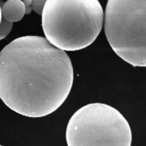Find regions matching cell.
Instances as JSON below:
<instances>
[{
    "mask_svg": "<svg viewBox=\"0 0 146 146\" xmlns=\"http://www.w3.org/2000/svg\"><path fill=\"white\" fill-rule=\"evenodd\" d=\"M73 80L67 53L42 36L19 37L0 51V98L20 115L51 114L66 100Z\"/></svg>",
    "mask_w": 146,
    "mask_h": 146,
    "instance_id": "1",
    "label": "cell"
},
{
    "mask_svg": "<svg viewBox=\"0 0 146 146\" xmlns=\"http://www.w3.org/2000/svg\"><path fill=\"white\" fill-rule=\"evenodd\" d=\"M103 20V10L97 0H48L42 14L46 39L64 51L91 44L102 30Z\"/></svg>",
    "mask_w": 146,
    "mask_h": 146,
    "instance_id": "2",
    "label": "cell"
},
{
    "mask_svg": "<svg viewBox=\"0 0 146 146\" xmlns=\"http://www.w3.org/2000/svg\"><path fill=\"white\" fill-rule=\"evenodd\" d=\"M104 31L117 56L134 67H146V1L109 0Z\"/></svg>",
    "mask_w": 146,
    "mask_h": 146,
    "instance_id": "3",
    "label": "cell"
},
{
    "mask_svg": "<svg viewBox=\"0 0 146 146\" xmlns=\"http://www.w3.org/2000/svg\"><path fill=\"white\" fill-rule=\"evenodd\" d=\"M68 146H131L127 120L110 105L94 103L77 110L68 123Z\"/></svg>",
    "mask_w": 146,
    "mask_h": 146,
    "instance_id": "4",
    "label": "cell"
},
{
    "mask_svg": "<svg viewBox=\"0 0 146 146\" xmlns=\"http://www.w3.org/2000/svg\"><path fill=\"white\" fill-rule=\"evenodd\" d=\"M1 8L2 18L13 23L21 21L26 14L25 4L20 0L7 1Z\"/></svg>",
    "mask_w": 146,
    "mask_h": 146,
    "instance_id": "5",
    "label": "cell"
},
{
    "mask_svg": "<svg viewBox=\"0 0 146 146\" xmlns=\"http://www.w3.org/2000/svg\"><path fill=\"white\" fill-rule=\"evenodd\" d=\"M13 23L6 21L2 18L0 23V40L6 38L11 31Z\"/></svg>",
    "mask_w": 146,
    "mask_h": 146,
    "instance_id": "6",
    "label": "cell"
},
{
    "mask_svg": "<svg viewBox=\"0 0 146 146\" xmlns=\"http://www.w3.org/2000/svg\"><path fill=\"white\" fill-rule=\"evenodd\" d=\"M46 1L44 0H34L33 1L31 7L32 10L34 11L37 14L41 15L45 5Z\"/></svg>",
    "mask_w": 146,
    "mask_h": 146,
    "instance_id": "7",
    "label": "cell"
},
{
    "mask_svg": "<svg viewBox=\"0 0 146 146\" xmlns=\"http://www.w3.org/2000/svg\"><path fill=\"white\" fill-rule=\"evenodd\" d=\"M25 7H26V14H29L31 12L32 10V7H31V5H32V2L33 1L31 0H26V1H23Z\"/></svg>",
    "mask_w": 146,
    "mask_h": 146,
    "instance_id": "8",
    "label": "cell"
},
{
    "mask_svg": "<svg viewBox=\"0 0 146 146\" xmlns=\"http://www.w3.org/2000/svg\"><path fill=\"white\" fill-rule=\"evenodd\" d=\"M1 19H2V13H1V8L0 6V23L1 22Z\"/></svg>",
    "mask_w": 146,
    "mask_h": 146,
    "instance_id": "9",
    "label": "cell"
},
{
    "mask_svg": "<svg viewBox=\"0 0 146 146\" xmlns=\"http://www.w3.org/2000/svg\"><path fill=\"white\" fill-rule=\"evenodd\" d=\"M0 146H3V145H0Z\"/></svg>",
    "mask_w": 146,
    "mask_h": 146,
    "instance_id": "10",
    "label": "cell"
}]
</instances>
